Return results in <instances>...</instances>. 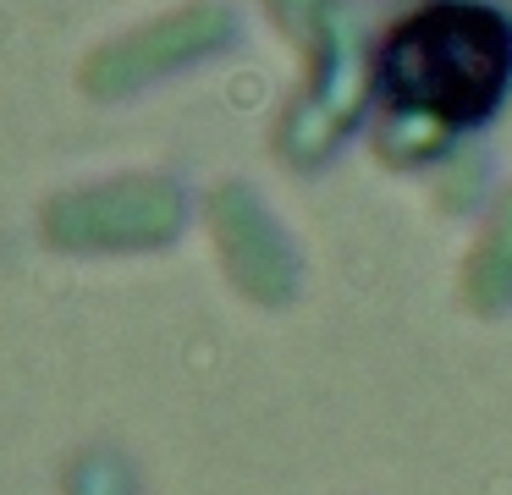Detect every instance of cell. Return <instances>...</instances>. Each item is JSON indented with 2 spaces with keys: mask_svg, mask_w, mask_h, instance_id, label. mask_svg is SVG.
Masks as SVG:
<instances>
[{
  "mask_svg": "<svg viewBox=\"0 0 512 495\" xmlns=\"http://www.w3.org/2000/svg\"><path fill=\"white\" fill-rule=\"evenodd\" d=\"M512 72V33L496 11L435 0L380 44V88L402 110L474 121L490 110Z\"/></svg>",
  "mask_w": 512,
  "mask_h": 495,
  "instance_id": "1",
  "label": "cell"
}]
</instances>
